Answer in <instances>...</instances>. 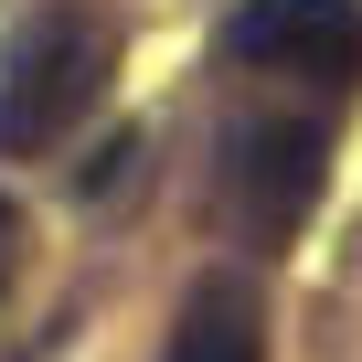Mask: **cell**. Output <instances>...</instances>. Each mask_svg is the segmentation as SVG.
Wrapping results in <instances>:
<instances>
[{
	"label": "cell",
	"instance_id": "6",
	"mask_svg": "<svg viewBox=\"0 0 362 362\" xmlns=\"http://www.w3.org/2000/svg\"><path fill=\"white\" fill-rule=\"evenodd\" d=\"M11 277H22V214H11V192H0V298H11Z\"/></svg>",
	"mask_w": 362,
	"mask_h": 362
},
{
	"label": "cell",
	"instance_id": "3",
	"mask_svg": "<svg viewBox=\"0 0 362 362\" xmlns=\"http://www.w3.org/2000/svg\"><path fill=\"white\" fill-rule=\"evenodd\" d=\"M235 54L288 75H362V0H235Z\"/></svg>",
	"mask_w": 362,
	"mask_h": 362
},
{
	"label": "cell",
	"instance_id": "4",
	"mask_svg": "<svg viewBox=\"0 0 362 362\" xmlns=\"http://www.w3.org/2000/svg\"><path fill=\"white\" fill-rule=\"evenodd\" d=\"M170 362H267V309L245 277H203L170 320Z\"/></svg>",
	"mask_w": 362,
	"mask_h": 362
},
{
	"label": "cell",
	"instance_id": "5",
	"mask_svg": "<svg viewBox=\"0 0 362 362\" xmlns=\"http://www.w3.org/2000/svg\"><path fill=\"white\" fill-rule=\"evenodd\" d=\"M128 160H139V139H128V128H117V139H96V160L75 170V192H86V203H107L117 181H128Z\"/></svg>",
	"mask_w": 362,
	"mask_h": 362
},
{
	"label": "cell",
	"instance_id": "1",
	"mask_svg": "<svg viewBox=\"0 0 362 362\" xmlns=\"http://www.w3.org/2000/svg\"><path fill=\"white\" fill-rule=\"evenodd\" d=\"M117 43L96 22H33L11 54H0V160H33L54 139H75V117L107 96Z\"/></svg>",
	"mask_w": 362,
	"mask_h": 362
},
{
	"label": "cell",
	"instance_id": "2",
	"mask_svg": "<svg viewBox=\"0 0 362 362\" xmlns=\"http://www.w3.org/2000/svg\"><path fill=\"white\" fill-rule=\"evenodd\" d=\"M320 181H330V139L309 117H256L235 128V214L256 245H288L320 214Z\"/></svg>",
	"mask_w": 362,
	"mask_h": 362
}]
</instances>
